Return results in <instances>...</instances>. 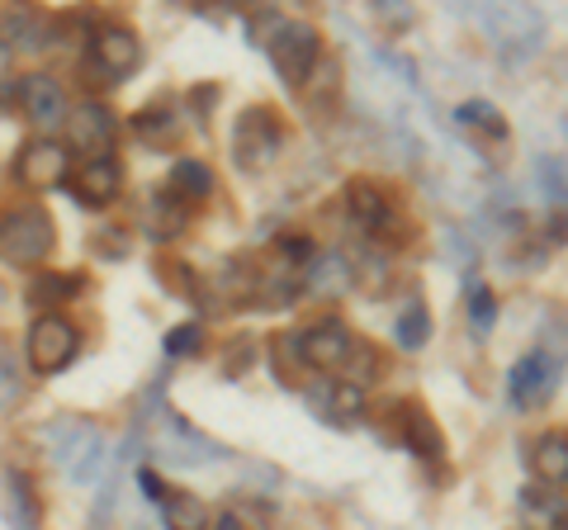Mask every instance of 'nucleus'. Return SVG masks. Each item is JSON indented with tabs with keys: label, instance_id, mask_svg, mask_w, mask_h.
Instances as JSON below:
<instances>
[{
	"label": "nucleus",
	"instance_id": "obj_1",
	"mask_svg": "<svg viewBox=\"0 0 568 530\" xmlns=\"http://www.w3.org/2000/svg\"><path fill=\"white\" fill-rule=\"evenodd\" d=\"M58 246V223L39 200H20L10 208H0V261L6 265H43Z\"/></svg>",
	"mask_w": 568,
	"mask_h": 530
},
{
	"label": "nucleus",
	"instance_id": "obj_2",
	"mask_svg": "<svg viewBox=\"0 0 568 530\" xmlns=\"http://www.w3.org/2000/svg\"><path fill=\"white\" fill-rule=\"evenodd\" d=\"M265 52H271L275 77L284 85H294V91H304L317 72V62H323V33L308 20H280L275 33L265 39Z\"/></svg>",
	"mask_w": 568,
	"mask_h": 530
},
{
	"label": "nucleus",
	"instance_id": "obj_3",
	"mask_svg": "<svg viewBox=\"0 0 568 530\" xmlns=\"http://www.w3.org/2000/svg\"><path fill=\"white\" fill-rule=\"evenodd\" d=\"M24 356L33 375H62V369L81 356V332L62 313H39L24 337Z\"/></svg>",
	"mask_w": 568,
	"mask_h": 530
},
{
	"label": "nucleus",
	"instance_id": "obj_4",
	"mask_svg": "<svg viewBox=\"0 0 568 530\" xmlns=\"http://www.w3.org/2000/svg\"><path fill=\"white\" fill-rule=\"evenodd\" d=\"M48 440H52V450H58V459H62V469H67L71 483H95L100 479V469H104V440H100L95 427H85V421H77V417H58L48 427Z\"/></svg>",
	"mask_w": 568,
	"mask_h": 530
},
{
	"label": "nucleus",
	"instance_id": "obj_5",
	"mask_svg": "<svg viewBox=\"0 0 568 530\" xmlns=\"http://www.w3.org/2000/svg\"><path fill=\"white\" fill-rule=\"evenodd\" d=\"M284 147V129L271 110H246L233 129V156L242 171H265L275 166V156Z\"/></svg>",
	"mask_w": 568,
	"mask_h": 530
},
{
	"label": "nucleus",
	"instance_id": "obj_6",
	"mask_svg": "<svg viewBox=\"0 0 568 530\" xmlns=\"http://www.w3.org/2000/svg\"><path fill=\"white\" fill-rule=\"evenodd\" d=\"M294 337H298V360H304V369H323V375L346 369L351 350H355V332L342 317H323V323H313L308 332H294Z\"/></svg>",
	"mask_w": 568,
	"mask_h": 530
},
{
	"label": "nucleus",
	"instance_id": "obj_7",
	"mask_svg": "<svg viewBox=\"0 0 568 530\" xmlns=\"http://www.w3.org/2000/svg\"><path fill=\"white\" fill-rule=\"evenodd\" d=\"M67 175H71V156L58 137H33V143H24L20 156H14V181L29 194L58 190V185H67Z\"/></svg>",
	"mask_w": 568,
	"mask_h": 530
},
{
	"label": "nucleus",
	"instance_id": "obj_8",
	"mask_svg": "<svg viewBox=\"0 0 568 530\" xmlns=\"http://www.w3.org/2000/svg\"><path fill=\"white\" fill-rule=\"evenodd\" d=\"M67 147H77L85 162H95V156H110L114 152V137H119V119L110 104H100V100H85L77 104L67 119Z\"/></svg>",
	"mask_w": 568,
	"mask_h": 530
},
{
	"label": "nucleus",
	"instance_id": "obj_9",
	"mask_svg": "<svg viewBox=\"0 0 568 530\" xmlns=\"http://www.w3.org/2000/svg\"><path fill=\"white\" fill-rule=\"evenodd\" d=\"M555 388H559V356H549V350H530L507 375V398H511V408H521V412L549 402Z\"/></svg>",
	"mask_w": 568,
	"mask_h": 530
},
{
	"label": "nucleus",
	"instance_id": "obj_10",
	"mask_svg": "<svg viewBox=\"0 0 568 530\" xmlns=\"http://www.w3.org/2000/svg\"><path fill=\"white\" fill-rule=\"evenodd\" d=\"M478 24L488 29V39L503 52L511 43H521V52H536L545 39V14L530 6H488V10H478Z\"/></svg>",
	"mask_w": 568,
	"mask_h": 530
},
{
	"label": "nucleus",
	"instance_id": "obj_11",
	"mask_svg": "<svg viewBox=\"0 0 568 530\" xmlns=\"http://www.w3.org/2000/svg\"><path fill=\"white\" fill-rule=\"evenodd\" d=\"M91 58L100 67V77H110V81H123V77H133L138 67H142V39H138V29L129 24H100L91 33Z\"/></svg>",
	"mask_w": 568,
	"mask_h": 530
},
{
	"label": "nucleus",
	"instance_id": "obj_12",
	"mask_svg": "<svg viewBox=\"0 0 568 530\" xmlns=\"http://www.w3.org/2000/svg\"><path fill=\"white\" fill-rule=\"evenodd\" d=\"M67 190L77 194V204L85 208H110L123 194V166L114 156H95V162H81L67 175Z\"/></svg>",
	"mask_w": 568,
	"mask_h": 530
},
{
	"label": "nucleus",
	"instance_id": "obj_13",
	"mask_svg": "<svg viewBox=\"0 0 568 530\" xmlns=\"http://www.w3.org/2000/svg\"><path fill=\"white\" fill-rule=\"evenodd\" d=\"M14 100H20L24 119L39 123V129H52V123L67 119V91H62V81L52 77V72L20 77V85H14Z\"/></svg>",
	"mask_w": 568,
	"mask_h": 530
},
{
	"label": "nucleus",
	"instance_id": "obj_14",
	"mask_svg": "<svg viewBox=\"0 0 568 530\" xmlns=\"http://www.w3.org/2000/svg\"><path fill=\"white\" fill-rule=\"evenodd\" d=\"M394 417H398V440L422 459V465H440V459H446V436H440L432 412L417 408V402H403Z\"/></svg>",
	"mask_w": 568,
	"mask_h": 530
},
{
	"label": "nucleus",
	"instance_id": "obj_15",
	"mask_svg": "<svg viewBox=\"0 0 568 530\" xmlns=\"http://www.w3.org/2000/svg\"><path fill=\"white\" fill-rule=\"evenodd\" d=\"M346 214L361 233H384L388 218H394V204H388V194L375 181L361 175V181H346Z\"/></svg>",
	"mask_w": 568,
	"mask_h": 530
},
{
	"label": "nucleus",
	"instance_id": "obj_16",
	"mask_svg": "<svg viewBox=\"0 0 568 530\" xmlns=\"http://www.w3.org/2000/svg\"><path fill=\"white\" fill-rule=\"evenodd\" d=\"M162 431H166V446H171L175 465H204V459H227L223 446H213L209 436H200L181 412H171V408L162 412Z\"/></svg>",
	"mask_w": 568,
	"mask_h": 530
},
{
	"label": "nucleus",
	"instance_id": "obj_17",
	"mask_svg": "<svg viewBox=\"0 0 568 530\" xmlns=\"http://www.w3.org/2000/svg\"><path fill=\"white\" fill-rule=\"evenodd\" d=\"M6 526L10 530H43V507H39V492H33V479L24 469H6Z\"/></svg>",
	"mask_w": 568,
	"mask_h": 530
},
{
	"label": "nucleus",
	"instance_id": "obj_18",
	"mask_svg": "<svg viewBox=\"0 0 568 530\" xmlns=\"http://www.w3.org/2000/svg\"><path fill=\"white\" fill-rule=\"evenodd\" d=\"M298 279H304L313 294H323V298H342V294L355 285V271L346 265V256L327 252V256H313L304 271H298Z\"/></svg>",
	"mask_w": 568,
	"mask_h": 530
},
{
	"label": "nucleus",
	"instance_id": "obj_19",
	"mask_svg": "<svg viewBox=\"0 0 568 530\" xmlns=\"http://www.w3.org/2000/svg\"><path fill=\"white\" fill-rule=\"evenodd\" d=\"M308 402H313V412H323L332 421V427H351V421L361 417V408H365V394L361 388H351V384H342V379H332V384L317 388Z\"/></svg>",
	"mask_w": 568,
	"mask_h": 530
},
{
	"label": "nucleus",
	"instance_id": "obj_20",
	"mask_svg": "<svg viewBox=\"0 0 568 530\" xmlns=\"http://www.w3.org/2000/svg\"><path fill=\"white\" fill-rule=\"evenodd\" d=\"M85 289V275H77V271H39L29 279V304L33 308H62L67 298H77Z\"/></svg>",
	"mask_w": 568,
	"mask_h": 530
},
{
	"label": "nucleus",
	"instance_id": "obj_21",
	"mask_svg": "<svg viewBox=\"0 0 568 530\" xmlns=\"http://www.w3.org/2000/svg\"><path fill=\"white\" fill-rule=\"evenodd\" d=\"M530 469L540 473V483H564L568 479V436L555 427V431H540L536 436V446H530Z\"/></svg>",
	"mask_w": 568,
	"mask_h": 530
},
{
	"label": "nucleus",
	"instance_id": "obj_22",
	"mask_svg": "<svg viewBox=\"0 0 568 530\" xmlns=\"http://www.w3.org/2000/svg\"><path fill=\"white\" fill-rule=\"evenodd\" d=\"M185 223H190V204H181L171 190L162 194H152V204H148V218H142V227H148V237L156 242H166V237H181L185 233Z\"/></svg>",
	"mask_w": 568,
	"mask_h": 530
},
{
	"label": "nucleus",
	"instance_id": "obj_23",
	"mask_svg": "<svg viewBox=\"0 0 568 530\" xmlns=\"http://www.w3.org/2000/svg\"><path fill=\"white\" fill-rule=\"evenodd\" d=\"M521 517L530 530H568L564 521V492L555 488H521Z\"/></svg>",
	"mask_w": 568,
	"mask_h": 530
},
{
	"label": "nucleus",
	"instance_id": "obj_24",
	"mask_svg": "<svg viewBox=\"0 0 568 530\" xmlns=\"http://www.w3.org/2000/svg\"><path fill=\"white\" fill-rule=\"evenodd\" d=\"M455 123L459 129H469V133H478V137H488V143H507V133H511V123L503 119V110L488 104V100H465L455 110Z\"/></svg>",
	"mask_w": 568,
	"mask_h": 530
},
{
	"label": "nucleus",
	"instance_id": "obj_25",
	"mask_svg": "<svg viewBox=\"0 0 568 530\" xmlns=\"http://www.w3.org/2000/svg\"><path fill=\"white\" fill-rule=\"evenodd\" d=\"M181 204H200L213 194V171L204 162H194V156H181V162L171 166V185H166Z\"/></svg>",
	"mask_w": 568,
	"mask_h": 530
},
{
	"label": "nucleus",
	"instance_id": "obj_26",
	"mask_svg": "<svg viewBox=\"0 0 568 530\" xmlns=\"http://www.w3.org/2000/svg\"><path fill=\"white\" fill-rule=\"evenodd\" d=\"M162 517H166V530H209V507L194 498V492H181V488H166L162 498Z\"/></svg>",
	"mask_w": 568,
	"mask_h": 530
},
{
	"label": "nucleus",
	"instance_id": "obj_27",
	"mask_svg": "<svg viewBox=\"0 0 568 530\" xmlns=\"http://www.w3.org/2000/svg\"><path fill=\"white\" fill-rule=\"evenodd\" d=\"M133 133L142 137V143H171L175 133H181V123H175V110L171 104H148V110L133 114Z\"/></svg>",
	"mask_w": 568,
	"mask_h": 530
},
{
	"label": "nucleus",
	"instance_id": "obj_28",
	"mask_svg": "<svg viewBox=\"0 0 568 530\" xmlns=\"http://www.w3.org/2000/svg\"><path fill=\"white\" fill-rule=\"evenodd\" d=\"M394 337H398L403 350H422L426 337H432V313H426L422 304H407L398 313V323H394Z\"/></svg>",
	"mask_w": 568,
	"mask_h": 530
},
{
	"label": "nucleus",
	"instance_id": "obj_29",
	"mask_svg": "<svg viewBox=\"0 0 568 530\" xmlns=\"http://www.w3.org/2000/svg\"><path fill=\"white\" fill-rule=\"evenodd\" d=\"M156 285L175 298H200V275L185 261H156Z\"/></svg>",
	"mask_w": 568,
	"mask_h": 530
},
{
	"label": "nucleus",
	"instance_id": "obj_30",
	"mask_svg": "<svg viewBox=\"0 0 568 530\" xmlns=\"http://www.w3.org/2000/svg\"><path fill=\"white\" fill-rule=\"evenodd\" d=\"M493 323H497V298H493V289L484 285V279L469 275V327L478 332V337H488Z\"/></svg>",
	"mask_w": 568,
	"mask_h": 530
},
{
	"label": "nucleus",
	"instance_id": "obj_31",
	"mask_svg": "<svg viewBox=\"0 0 568 530\" xmlns=\"http://www.w3.org/2000/svg\"><path fill=\"white\" fill-rule=\"evenodd\" d=\"M271 346H275V379L280 384H298V375H308L304 360H298V337H294V332H290V337L280 332Z\"/></svg>",
	"mask_w": 568,
	"mask_h": 530
},
{
	"label": "nucleus",
	"instance_id": "obj_32",
	"mask_svg": "<svg viewBox=\"0 0 568 530\" xmlns=\"http://www.w3.org/2000/svg\"><path fill=\"white\" fill-rule=\"evenodd\" d=\"M24 384H20V365H14V350L0 342V412H10L20 402Z\"/></svg>",
	"mask_w": 568,
	"mask_h": 530
},
{
	"label": "nucleus",
	"instance_id": "obj_33",
	"mask_svg": "<svg viewBox=\"0 0 568 530\" xmlns=\"http://www.w3.org/2000/svg\"><path fill=\"white\" fill-rule=\"evenodd\" d=\"M162 346H166V356H171V360H185V356H194V350L204 346V327H200V323H181V327H171Z\"/></svg>",
	"mask_w": 568,
	"mask_h": 530
},
{
	"label": "nucleus",
	"instance_id": "obj_34",
	"mask_svg": "<svg viewBox=\"0 0 568 530\" xmlns=\"http://www.w3.org/2000/svg\"><path fill=\"white\" fill-rule=\"evenodd\" d=\"M6 33H14L20 48H43V24H39V14H29V10H10Z\"/></svg>",
	"mask_w": 568,
	"mask_h": 530
},
{
	"label": "nucleus",
	"instance_id": "obj_35",
	"mask_svg": "<svg viewBox=\"0 0 568 530\" xmlns=\"http://www.w3.org/2000/svg\"><path fill=\"white\" fill-rule=\"evenodd\" d=\"M540 190H545V200L564 208V156H540Z\"/></svg>",
	"mask_w": 568,
	"mask_h": 530
},
{
	"label": "nucleus",
	"instance_id": "obj_36",
	"mask_svg": "<svg viewBox=\"0 0 568 530\" xmlns=\"http://www.w3.org/2000/svg\"><path fill=\"white\" fill-rule=\"evenodd\" d=\"M256 365V342H233L223 356V379H242Z\"/></svg>",
	"mask_w": 568,
	"mask_h": 530
},
{
	"label": "nucleus",
	"instance_id": "obj_37",
	"mask_svg": "<svg viewBox=\"0 0 568 530\" xmlns=\"http://www.w3.org/2000/svg\"><path fill=\"white\" fill-rule=\"evenodd\" d=\"M91 252L95 256H123L129 252V233H123V227H100L91 237Z\"/></svg>",
	"mask_w": 568,
	"mask_h": 530
},
{
	"label": "nucleus",
	"instance_id": "obj_38",
	"mask_svg": "<svg viewBox=\"0 0 568 530\" xmlns=\"http://www.w3.org/2000/svg\"><path fill=\"white\" fill-rule=\"evenodd\" d=\"M280 252H284V256H290V261H298V265H308V261L317 256L308 237H280Z\"/></svg>",
	"mask_w": 568,
	"mask_h": 530
},
{
	"label": "nucleus",
	"instance_id": "obj_39",
	"mask_svg": "<svg viewBox=\"0 0 568 530\" xmlns=\"http://www.w3.org/2000/svg\"><path fill=\"white\" fill-rule=\"evenodd\" d=\"M138 488H142V492H148V502H162V498H166V483H162V479H156V473H152V469H138Z\"/></svg>",
	"mask_w": 568,
	"mask_h": 530
},
{
	"label": "nucleus",
	"instance_id": "obj_40",
	"mask_svg": "<svg viewBox=\"0 0 568 530\" xmlns=\"http://www.w3.org/2000/svg\"><path fill=\"white\" fill-rule=\"evenodd\" d=\"M190 104H194L200 114H204V110H213V104H219V85H200V91L190 95Z\"/></svg>",
	"mask_w": 568,
	"mask_h": 530
},
{
	"label": "nucleus",
	"instance_id": "obj_41",
	"mask_svg": "<svg viewBox=\"0 0 568 530\" xmlns=\"http://www.w3.org/2000/svg\"><path fill=\"white\" fill-rule=\"evenodd\" d=\"M219 530H242V517H237V511H223V517H219Z\"/></svg>",
	"mask_w": 568,
	"mask_h": 530
},
{
	"label": "nucleus",
	"instance_id": "obj_42",
	"mask_svg": "<svg viewBox=\"0 0 568 530\" xmlns=\"http://www.w3.org/2000/svg\"><path fill=\"white\" fill-rule=\"evenodd\" d=\"M10 304V294H6V285H0V308H6Z\"/></svg>",
	"mask_w": 568,
	"mask_h": 530
},
{
	"label": "nucleus",
	"instance_id": "obj_43",
	"mask_svg": "<svg viewBox=\"0 0 568 530\" xmlns=\"http://www.w3.org/2000/svg\"><path fill=\"white\" fill-rule=\"evenodd\" d=\"M0 100H6V85H0Z\"/></svg>",
	"mask_w": 568,
	"mask_h": 530
}]
</instances>
